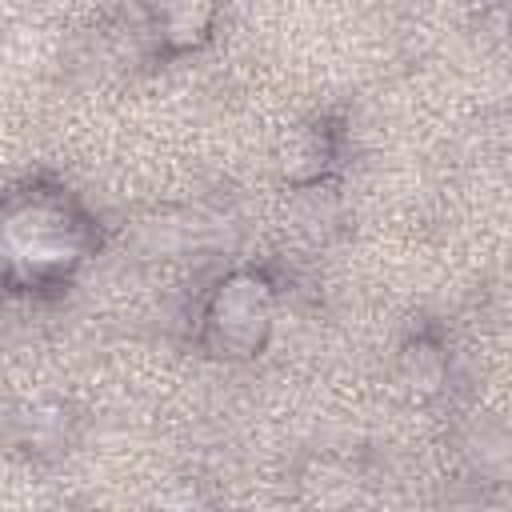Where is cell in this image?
Instances as JSON below:
<instances>
[{"label": "cell", "instance_id": "obj_2", "mask_svg": "<svg viewBox=\"0 0 512 512\" xmlns=\"http://www.w3.org/2000/svg\"><path fill=\"white\" fill-rule=\"evenodd\" d=\"M268 324V288L260 280L236 276L216 292L212 304V328L220 332V340L236 352H252V344L260 340Z\"/></svg>", "mask_w": 512, "mask_h": 512}, {"label": "cell", "instance_id": "obj_1", "mask_svg": "<svg viewBox=\"0 0 512 512\" xmlns=\"http://www.w3.org/2000/svg\"><path fill=\"white\" fill-rule=\"evenodd\" d=\"M4 252L12 268H24L28 276H48V272L68 268L80 256V232L56 204L32 200L8 212Z\"/></svg>", "mask_w": 512, "mask_h": 512}]
</instances>
